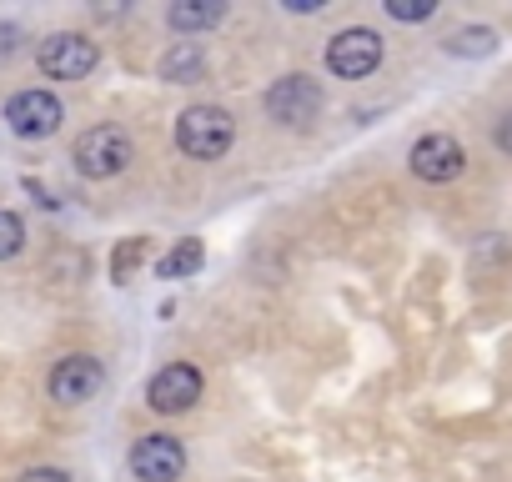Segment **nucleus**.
<instances>
[{
    "instance_id": "obj_1",
    "label": "nucleus",
    "mask_w": 512,
    "mask_h": 482,
    "mask_svg": "<svg viewBox=\"0 0 512 482\" xmlns=\"http://www.w3.org/2000/svg\"><path fill=\"white\" fill-rule=\"evenodd\" d=\"M236 141V121L221 111V106H191L181 121H176V146L196 161H221Z\"/></svg>"
},
{
    "instance_id": "obj_2",
    "label": "nucleus",
    "mask_w": 512,
    "mask_h": 482,
    "mask_svg": "<svg viewBox=\"0 0 512 482\" xmlns=\"http://www.w3.org/2000/svg\"><path fill=\"white\" fill-rule=\"evenodd\" d=\"M76 171L91 176V181H106V176H121L131 166V136L116 131V126H96L76 141Z\"/></svg>"
},
{
    "instance_id": "obj_3",
    "label": "nucleus",
    "mask_w": 512,
    "mask_h": 482,
    "mask_svg": "<svg viewBox=\"0 0 512 482\" xmlns=\"http://www.w3.org/2000/svg\"><path fill=\"white\" fill-rule=\"evenodd\" d=\"M407 166H412V176H417V181L447 186V181H457V176H462L467 151H462V141H457V136H447V131H427V136L412 146Z\"/></svg>"
},
{
    "instance_id": "obj_4",
    "label": "nucleus",
    "mask_w": 512,
    "mask_h": 482,
    "mask_svg": "<svg viewBox=\"0 0 512 482\" xmlns=\"http://www.w3.org/2000/svg\"><path fill=\"white\" fill-rule=\"evenodd\" d=\"M96 61H101L96 41H86L76 31H56V36L41 41V71L51 81H81V76L96 71Z\"/></svg>"
},
{
    "instance_id": "obj_5",
    "label": "nucleus",
    "mask_w": 512,
    "mask_h": 482,
    "mask_svg": "<svg viewBox=\"0 0 512 482\" xmlns=\"http://www.w3.org/2000/svg\"><path fill=\"white\" fill-rule=\"evenodd\" d=\"M322 86L312 76H282L272 91H267V116L282 121V126H312L317 111H322Z\"/></svg>"
},
{
    "instance_id": "obj_6",
    "label": "nucleus",
    "mask_w": 512,
    "mask_h": 482,
    "mask_svg": "<svg viewBox=\"0 0 512 482\" xmlns=\"http://www.w3.org/2000/svg\"><path fill=\"white\" fill-rule=\"evenodd\" d=\"M61 101L51 96V91H21V96H11V106H6V126L21 136V141H46V136H56L61 131Z\"/></svg>"
},
{
    "instance_id": "obj_7",
    "label": "nucleus",
    "mask_w": 512,
    "mask_h": 482,
    "mask_svg": "<svg viewBox=\"0 0 512 482\" xmlns=\"http://www.w3.org/2000/svg\"><path fill=\"white\" fill-rule=\"evenodd\" d=\"M327 66H332L337 76H347V81L372 76V71L382 66V36H377V31H367V26L342 31V36L327 46Z\"/></svg>"
},
{
    "instance_id": "obj_8",
    "label": "nucleus",
    "mask_w": 512,
    "mask_h": 482,
    "mask_svg": "<svg viewBox=\"0 0 512 482\" xmlns=\"http://www.w3.org/2000/svg\"><path fill=\"white\" fill-rule=\"evenodd\" d=\"M146 402H151L156 412H166V417L191 412V407L201 402V372H196L191 362H171V367H161V372L151 377V387H146Z\"/></svg>"
},
{
    "instance_id": "obj_9",
    "label": "nucleus",
    "mask_w": 512,
    "mask_h": 482,
    "mask_svg": "<svg viewBox=\"0 0 512 482\" xmlns=\"http://www.w3.org/2000/svg\"><path fill=\"white\" fill-rule=\"evenodd\" d=\"M131 472H136V482H176L186 472V452H181L176 437L151 432L131 447Z\"/></svg>"
},
{
    "instance_id": "obj_10",
    "label": "nucleus",
    "mask_w": 512,
    "mask_h": 482,
    "mask_svg": "<svg viewBox=\"0 0 512 482\" xmlns=\"http://www.w3.org/2000/svg\"><path fill=\"white\" fill-rule=\"evenodd\" d=\"M101 387H106V372H101L96 357H66V362H56V372H51V397L66 402V407L91 402Z\"/></svg>"
},
{
    "instance_id": "obj_11",
    "label": "nucleus",
    "mask_w": 512,
    "mask_h": 482,
    "mask_svg": "<svg viewBox=\"0 0 512 482\" xmlns=\"http://www.w3.org/2000/svg\"><path fill=\"white\" fill-rule=\"evenodd\" d=\"M201 71H206V51H201V41H176V46L161 56V76L176 81V86L201 81Z\"/></svg>"
},
{
    "instance_id": "obj_12",
    "label": "nucleus",
    "mask_w": 512,
    "mask_h": 482,
    "mask_svg": "<svg viewBox=\"0 0 512 482\" xmlns=\"http://www.w3.org/2000/svg\"><path fill=\"white\" fill-rule=\"evenodd\" d=\"M221 16H226L221 0H176L171 6V26L176 31H211Z\"/></svg>"
},
{
    "instance_id": "obj_13",
    "label": "nucleus",
    "mask_w": 512,
    "mask_h": 482,
    "mask_svg": "<svg viewBox=\"0 0 512 482\" xmlns=\"http://www.w3.org/2000/svg\"><path fill=\"white\" fill-rule=\"evenodd\" d=\"M201 257H206V252H201V241H196V236H186V241H176V247L156 262V277H161V282L191 277V272H201Z\"/></svg>"
},
{
    "instance_id": "obj_14",
    "label": "nucleus",
    "mask_w": 512,
    "mask_h": 482,
    "mask_svg": "<svg viewBox=\"0 0 512 482\" xmlns=\"http://www.w3.org/2000/svg\"><path fill=\"white\" fill-rule=\"evenodd\" d=\"M447 51H452V56H492V51H497V31L467 26V31H457V36L447 41Z\"/></svg>"
},
{
    "instance_id": "obj_15",
    "label": "nucleus",
    "mask_w": 512,
    "mask_h": 482,
    "mask_svg": "<svg viewBox=\"0 0 512 482\" xmlns=\"http://www.w3.org/2000/svg\"><path fill=\"white\" fill-rule=\"evenodd\" d=\"M26 247V221L16 211H0V262H11Z\"/></svg>"
},
{
    "instance_id": "obj_16",
    "label": "nucleus",
    "mask_w": 512,
    "mask_h": 482,
    "mask_svg": "<svg viewBox=\"0 0 512 482\" xmlns=\"http://www.w3.org/2000/svg\"><path fill=\"white\" fill-rule=\"evenodd\" d=\"M432 11H437V0H387L392 21H427Z\"/></svg>"
},
{
    "instance_id": "obj_17",
    "label": "nucleus",
    "mask_w": 512,
    "mask_h": 482,
    "mask_svg": "<svg viewBox=\"0 0 512 482\" xmlns=\"http://www.w3.org/2000/svg\"><path fill=\"white\" fill-rule=\"evenodd\" d=\"M21 482H71L61 467H31V472H21Z\"/></svg>"
},
{
    "instance_id": "obj_18",
    "label": "nucleus",
    "mask_w": 512,
    "mask_h": 482,
    "mask_svg": "<svg viewBox=\"0 0 512 482\" xmlns=\"http://www.w3.org/2000/svg\"><path fill=\"white\" fill-rule=\"evenodd\" d=\"M497 151H507V156H512V111L497 121Z\"/></svg>"
},
{
    "instance_id": "obj_19",
    "label": "nucleus",
    "mask_w": 512,
    "mask_h": 482,
    "mask_svg": "<svg viewBox=\"0 0 512 482\" xmlns=\"http://www.w3.org/2000/svg\"><path fill=\"white\" fill-rule=\"evenodd\" d=\"M6 51H16V26L0 31V56H6Z\"/></svg>"
}]
</instances>
